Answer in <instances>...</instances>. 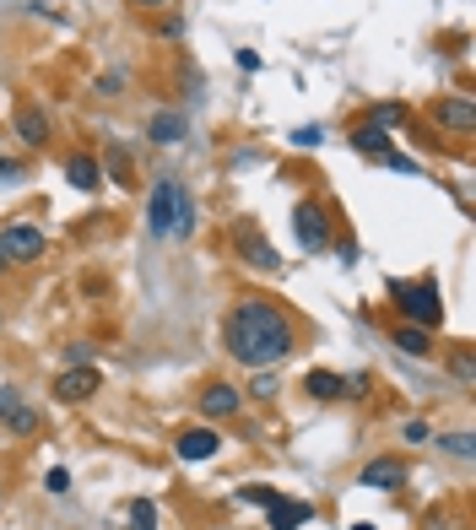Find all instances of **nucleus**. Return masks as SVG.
<instances>
[{
	"label": "nucleus",
	"instance_id": "obj_1",
	"mask_svg": "<svg viewBox=\"0 0 476 530\" xmlns=\"http://www.w3.org/2000/svg\"><path fill=\"white\" fill-rule=\"evenodd\" d=\"M222 341H228V357H238L244 368H276L293 357L298 325L271 298H238L228 309V325H222Z\"/></svg>",
	"mask_w": 476,
	"mask_h": 530
},
{
	"label": "nucleus",
	"instance_id": "obj_2",
	"mask_svg": "<svg viewBox=\"0 0 476 530\" xmlns=\"http://www.w3.org/2000/svg\"><path fill=\"white\" fill-rule=\"evenodd\" d=\"M195 201H190V190H184L179 179H157V190H152V206H147V228L157 238H168V233H190L195 228Z\"/></svg>",
	"mask_w": 476,
	"mask_h": 530
},
{
	"label": "nucleus",
	"instance_id": "obj_3",
	"mask_svg": "<svg viewBox=\"0 0 476 530\" xmlns=\"http://www.w3.org/2000/svg\"><path fill=\"white\" fill-rule=\"evenodd\" d=\"M390 303L401 309V325H422V330H439L444 325V293L439 282H390Z\"/></svg>",
	"mask_w": 476,
	"mask_h": 530
},
{
	"label": "nucleus",
	"instance_id": "obj_4",
	"mask_svg": "<svg viewBox=\"0 0 476 530\" xmlns=\"http://www.w3.org/2000/svg\"><path fill=\"white\" fill-rule=\"evenodd\" d=\"M11 136L22 141L28 152H44L49 136H55V125H49V109L28 92H17V103H11Z\"/></svg>",
	"mask_w": 476,
	"mask_h": 530
},
{
	"label": "nucleus",
	"instance_id": "obj_5",
	"mask_svg": "<svg viewBox=\"0 0 476 530\" xmlns=\"http://www.w3.org/2000/svg\"><path fill=\"white\" fill-rule=\"evenodd\" d=\"M293 233H298V244L309 249V255H325L330 238H336V217H330V206H320V201H303L293 211Z\"/></svg>",
	"mask_w": 476,
	"mask_h": 530
},
{
	"label": "nucleus",
	"instance_id": "obj_6",
	"mask_svg": "<svg viewBox=\"0 0 476 530\" xmlns=\"http://www.w3.org/2000/svg\"><path fill=\"white\" fill-rule=\"evenodd\" d=\"M233 249L249 271H282V255L271 249V238L255 228V222H233Z\"/></svg>",
	"mask_w": 476,
	"mask_h": 530
},
{
	"label": "nucleus",
	"instance_id": "obj_7",
	"mask_svg": "<svg viewBox=\"0 0 476 530\" xmlns=\"http://www.w3.org/2000/svg\"><path fill=\"white\" fill-rule=\"evenodd\" d=\"M98 390H103V374L92 363H76V368H65V374L55 379V401H65V406H82Z\"/></svg>",
	"mask_w": 476,
	"mask_h": 530
},
{
	"label": "nucleus",
	"instance_id": "obj_8",
	"mask_svg": "<svg viewBox=\"0 0 476 530\" xmlns=\"http://www.w3.org/2000/svg\"><path fill=\"white\" fill-rule=\"evenodd\" d=\"M433 125L449 130V136H476V103L466 98V92L439 98V103H433Z\"/></svg>",
	"mask_w": 476,
	"mask_h": 530
},
{
	"label": "nucleus",
	"instance_id": "obj_9",
	"mask_svg": "<svg viewBox=\"0 0 476 530\" xmlns=\"http://www.w3.org/2000/svg\"><path fill=\"white\" fill-rule=\"evenodd\" d=\"M0 244H6V255H11V265H28V260H38L44 255V233L33 228V222H6L0 228Z\"/></svg>",
	"mask_w": 476,
	"mask_h": 530
},
{
	"label": "nucleus",
	"instance_id": "obj_10",
	"mask_svg": "<svg viewBox=\"0 0 476 530\" xmlns=\"http://www.w3.org/2000/svg\"><path fill=\"white\" fill-rule=\"evenodd\" d=\"M238 412H244V395H238L228 379H217V384H206V390H201V417L206 422H233Z\"/></svg>",
	"mask_w": 476,
	"mask_h": 530
},
{
	"label": "nucleus",
	"instance_id": "obj_11",
	"mask_svg": "<svg viewBox=\"0 0 476 530\" xmlns=\"http://www.w3.org/2000/svg\"><path fill=\"white\" fill-rule=\"evenodd\" d=\"M174 449H179V460H211L222 449V433L217 428H179Z\"/></svg>",
	"mask_w": 476,
	"mask_h": 530
},
{
	"label": "nucleus",
	"instance_id": "obj_12",
	"mask_svg": "<svg viewBox=\"0 0 476 530\" xmlns=\"http://www.w3.org/2000/svg\"><path fill=\"white\" fill-rule=\"evenodd\" d=\"M363 487H379V493H390V487H401L406 482V460H395V455H379V460H368L363 476H357Z\"/></svg>",
	"mask_w": 476,
	"mask_h": 530
},
{
	"label": "nucleus",
	"instance_id": "obj_13",
	"mask_svg": "<svg viewBox=\"0 0 476 530\" xmlns=\"http://www.w3.org/2000/svg\"><path fill=\"white\" fill-rule=\"evenodd\" d=\"M314 520V503L309 498H276L271 503V530H298Z\"/></svg>",
	"mask_w": 476,
	"mask_h": 530
},
{
	"label": "nucleus",
	"instance_id": "obj_14",
	"mask_svg": "<svg viewBox=\"0 0 476 530\" xmlns=\"http://www.w3.org/2000/svg\"><path fill=\"white\" fill-rule=\"evenodd\" d=\"M65 179H71L76 190H98V184H103V163L92 152H71V157H65Z\"/></svg>",
	"mask_w": 476,
	"mask_h": 530
},
{
	"label": "nucleus",
	"instance_id": "obj_15",
	"mask_svg": "<svg viewBox=\"0 0 476 530\" xmlns=\"http://www.w3.org/2000/svg\"><path fill=\"white\" fill-rule=\"evenodd\" d=\"M352 147L363 157H374V163H385V157L395 152V136H390V130H379V125H357L352 130Z\"/></svg>",
	"mask_w": 476,
	"mask_h": 530
},
{
	"label": "nucleus",
	"instance_id": "obj_16",
	"mask_svg": "<svg viewBox=\"0 0 476 530\" xmlns=\"http://www.w3.org/2000/svg\"><path fill=\"white\" fill-rule=\"evenodd\" d=\"M303 395H314V401H347V379L330 374V368H314V374H303Z\"/></svg>",
	"mask_w": 476,
	"mask_h": 530
},
{
	"label": "nucleus",
	"instance_id": "obj_17",
	"mask_svg": "<svg viewBox=\"0 0 476 530\" xmlns=\"http://www.w3.org/2000/svg\"><path fill=\"white\" fill-rule=\"evenodd\" d=\"M184 130H190V125H184L179 109H163V114L147 119V136L157 141V147H174V141H184Z\"/></svg>",
	"mask_w": 476,
	"mask_h": 530
},
{
	"label": "nucleus",
	"instance_id": "obj_18",
	"mask_svg": "<svg viewBox=\"0 0 476 530\" xmlns=\"http://www.w3.org/2000/svg\"><path fill=\"white\" fill-rule=\"evenodd\" d=\"M390 336H395V347H401L406 357H433V336L422 325H395Z\"/></svg>",
	"mask_w": 476,
	"mask_h": 530
},
{
	"label": "nucleus",
	"instance_id": "obj_19",
	"mask_svg": "<svg viewBox=\"0 0 476 530\" xmlns=\"http://www.w3.org/2000/svg\"><path fill=\"white\" fill-rule=\"evenodd\" d=\"M0 422H6V433H17V439H33V433H38V428H44V417H38V412H33V406H22V401H17V406H11V412H6V417H0Z\"/></svg>",
	"mask_w": 476,
	"mask_h": 530
},
{
	"label": "nucleus",
	"instance_id": "obj_20",
	"mask_svg": "<svg viewBox=\"0 0 476 530\" xmlns=\"http://www.w3.org/2000/svg\"><path fill=\"white\" fill-rule=\"evenodd\" d=\"M109 174H114V184H125V190H136V163H130V152L119 147V141H109Z\"/></svg>",
	"mask_w": 476,
	"mask_h": 530
},
{
	"label": "nucleus",
	"instance_id": "obj_21",
	"mask_svg": "<svg viewBox=\"0 0 476 530\" xmlns=\"http://www.w3.org/2000/svg\"><path fill=\"white\" fill-rule=\"evenodd\" d=\"M368 125L401 130V125H406V103H374V109H368Z\"/></svg>",
	"mask_w": 476,
	"mask_h": 530
},
{
	"label": "nucleus",
	"instance_id": "obj_22",
	"mask_svg": "<svg viewBox=\"0 0 476 530\" xmlns=\"http://www.w3.org/2000/svg\"><path fill=\"white\" fill-rule=\"evenodd\" d=\"M449 374L466 384V390L476 384V357H471V347H455V352H449Z\"/></svg>",
	"mask_w": 476,
	"mask_h": 530
},
{
	"label": "nucleus",
	"instance_id": "obj_23",
	"mask_svg": "<svg viewBox=\"0 0 476 530\" xmlns=\"http://www.w3.org/2000/svg\"><path fill=\"white\" fill-rule=\"evenodd\" d=\"M130 530H157V509H152V498H136V503H130Z\"/></svg>",
	"mask_w": 476,
	"mask_h": 530
},
{
	"label": "nucleus",
	"instance_id": "obj_24",
	"mask_svg": "<svg viewBox=\"0 0 476 530\" xmlns=\"http://www.w3.org/2000/svg\"><path fill=\"white\" fill-rule=\"evenodd\" d=\"M28 179V163H22V157H6L0 152V184H22Z\"/></svg>",
	"mask_w": 476,
	"mask_h": 530
},
{
	"label": "nucleus",
	"instance_id": "obj_25",
	"mask_svg": "<svg viewBox=\"0 0 476 530\" xmlns=\"http://www.w3.org/2000/svg\"><path fill=\"white\" fill-rule=\"evenodd\" d=\"M249 395H255V401H271V395H276V374L255 368V379H249Z\"/></svg>",
	"mask_w": 476,
	"mask_h": 530
},
{
	"label": "nucleus",
	"instance_id": "obj_26",
	"mask_svg": "<svg viewBox=\"0 0 476 530\" xmlns=\"http://www.w3.org/2000/svg\"><path fill=\"white\" fill-rule=\"evenodd\" d=\"M449 455H460V460H471L476 455V444H471V433H449V439H439Z\"/></svg>",
	"mask_w": 476,
	"mask_h": 530
},
{
	"label": "nucleus",
	"instance_id": "obj_27",
	"mask_svg": "<svg viewBox=\"0 0 476 530\" xmlns=\"http://www.w3.org/2000/svg\"><path fill=\"white\" fill-rule=\"evenodd\" d=\"M98 92H103V98H119V92H125V71H103L98 76Z\"/></svg>",
	"mask_w": 476,
	"mask_h": 530
},
{
	"label": "nucleus",
	"instance_id": "obj_28",
	"mask_svg": "<svg viewBox=\"0 0 476 530\" xmlns=\"http://www.w3.org/2000/svg\"><path fill=\"white\" fill-rule=\"evenodd\" d=\"M238 498H244V503H260V509H271V503L282 498V493H276V487H244Z\"/></svg>",
	"mask_w": 476,
	"mask_h": 530
},
{
	"label": "nucleus",
	"instance_id": "obj_29",
	"mask_svg": "<svg viewBox=\"0 0 476 530\" xmlns=\"http://www.w3.org/2000/svg\"><path fill=\"white\" fill-rule=\"evenodd\" d=\"M320 141H325L320 125H298V130H293V147H320Z\"/></svg>",
	"mask_w": 476,
	"mask_h": 530
},
{
	"label": "nucleus",
	"instance_id": "obj_30",
	"mask_svg": "<svg viewBox=\"0 0 476 530\" xmlns=\"http://www.w3.org/2000/svg\"><path fill=\"white\" fill-rule=\"evenodd\" d=\"M44 487H49V493H71V471H65V466H55V471L44 476Z\"/></svg>",
	"mask_w": 476,
	"mask_h": 530
},
{
	"label": "nucleus",
	"instance_id": "obj_31",
	"mask_svg": "<svg viewBox=\"0 0 476 530\" xmlns=\"http://www.w3.org/2000/svg\"><path fill=\"white\" fill-rule=\"evenodd\" d=\"M330 244H336V260L341 265H357V244H352V238H330Z\"/></svg>",
	"mask_w": 476,
	"mask_h": 530
},
{
	"label": "nucleus",
	"instance_id": "obj_32",
	"mask_svg": "<svg viewBox=\"0 0 476 530\" xmlns=\"http://www.w3.org/2000/svg\"><path fill=\"white\" fill-rule=\"evenodd\" d=\"M406 444H428V422H406Z\"/></svg>",
	"mask_w": 476,
	"mask_h": 530
},
{
	"label": "nucleus",
	"instance_id": "obj_33",
	"mask_svg": "<svg viewBox=\"0 0 476 530\" xmlns=\"http://www.w3.org/2000/svg\"><path fill=\"white\" fill-rule=\"evenodd\" d=\"M238 71H260V55H255V49H238Z\"/></svg>",
	"mask_w": 476,
	"mask_h": 530
},
{
	"label": "nucleus",
	"instance_id": "obj_34",
	"mask_svg": "<svg viewBox=\"0 0 476 530\" xmlns=\"http://www.w3.org/2000/svg\"><path fill=\"white\" fill-rule=\"evenodd\" d=\"M17 401H22L17 390H0V417H6V412H11V406H17Z\"/></svg>",
	"mask_w": 476,
	"mask_h": 530
},
{
	"label": "nucleus",
	"instance_id": "obj_35",
	"mask_svg": "<svg viewBox=\"0 0 476 530\" xmlns=\"http://www.w3.org/2000/svg\"><path fill=\"white\" fill-rule=\"evenodd\" d=\"M130 6H141V11H163V6H174V0H130Z\"/></svg>",
	"mask_w": 476,
	"mask_h": 530
},
{
	"label": "nucleus",
	"instance_id": "obj_36",
	"mask_svg": "<svg viewBox=\"0 0 476 530\" xmlns=\"http://www.w3.org/2000/svg\"><path fill=\"white\" fill-rule=\"evenodd\" d=\"M11 271V255H6V244H0V276H6Z\"/></svg>",
	"mask_w": 476,
	"mask_h": 530
},
{
	"label": "nucleus",
	"instance_id": "obj_37",
	"mask_svg": "<svg viewBox=\"0 0 476 530\" xmlns=\"http://www.w3.org/2000/svg\"><path fill=\"white\" fill-rule=\"evenodd\" d=\"M0 503H6V482H0Z\"/></svg>",
	"mask_w": 476,
	"mask_h": 530
},
{
	"label": "nucleus",
	"instance_id": "obj_38",
	"mask_svg": "<svg viewBox=\"0 0 476 530\" xmlns=\"http://www.w3.org/2000/svg\"><path fill=\"white\" fill-rule=\"evenodd\" d=\"M352 530H374V525H352Z\"/></svg>",
	"mask_w": 476,
	"mask_h": 530
},
{
	"label": "nucleus",
	"instance_id": "obj_39",
	"mask_svg": "<svg viewBox=\"0 0 476 530\" xmlns=\"http://www.w3.org/2000/svg\"><path fill=\"white\" fill-rule=\"evenodd\" d=\"M0 147H6V130H0Z\"/></svg>",
	"mask_w": 476,
	"mask_h": 530
}]
</instances>
